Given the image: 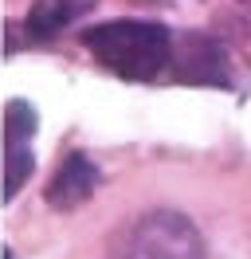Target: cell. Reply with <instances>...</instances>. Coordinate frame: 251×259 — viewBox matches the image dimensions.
<instances>
[{"instance_id":"obj_4","label":"cell","mask_w":251,"mask_h":259,"mask_svg":"<svg viewBox=\"0 0 251 259\" xmlns=\"http://www.w3.org/2000/svg\"><path fill=\"white\" fill-rule=\"evenodd\" d=\"M35 126H39V118L31 110V102L12 98L4 106V200H12L35 169V157H31Z\"/></svg>"},{"instance_id":"obj_5","label":"cell","mask_w":251,"mask_h":259,"mask_svg":"<svg viewBox=\"0 0 251 259\" xmlns=\"http://www.w3.org/2000/svg\"><path fill=\"white\" fill-rule=\"evenodd\" d=\"M98 181H102L98 165H94L87 153H71V157H63V165L55 169V177L47 185V204L59 208V212H71V208L87 204L94 196Z\"/></svg>"},{"instance_id":"obj_1","label":"cell","mask_w":251,"mask_h":259,"mask_svg":"<svg viewBox=\"0 0 251 259\" xmlns=\"http://www.w3.org/2000/svg\"><path fill=\"white\" fill-rule=\"evenodd\" d=\"M177 35L153 20H106L82 32V44L98 63L126 82H153L169 71Z\"/></svg>"},{"instance_id":"obj_3","label":"cell","mask_w":251,"mask_h":259,"mask_svg":"<svg viewBox=\"0 0 251 259\" xmlns=\"http://www.w3.org/2000/svg\"><path fill=\"white\" fill-rule=\"evenodd\" d=\"M169 75L177 82H185V87H220V91L232 87V71H228L224 48L196 32H185L173 39Z\"/></svg>"},{"instance_id":"obj_2","label":"cell","mask_w":251,"mask_h":259,"mask_svg":"<svg viewBox=\"0 0 251 259\" xmlns=\"http://www.w3.org/2000/svg\"><path fill=\"white\" fill-rule=\"evenodd\" d=\"M110 251L118 259H204V240L185 212L153 208L126 228Z\"/></svg>"},{"instance_id":"obj_6","label":"cell","mask_w":251,"mask_h":259,"mask_svg":"<svg viewBox=\"0 0 251 259\" xmlns=\"http://www.w3.org/2000/svg\"><path fill=\"white\" fill-rule=\"evenodd\" d=\"M110 259H118V255H114V251H110Z\"/></svg>"}]
</instances>
